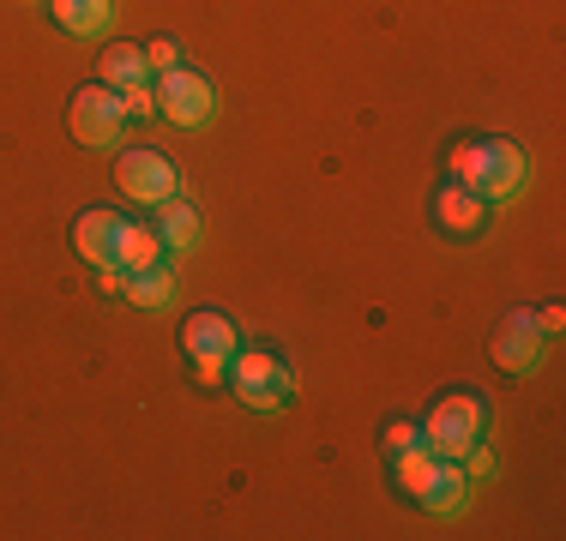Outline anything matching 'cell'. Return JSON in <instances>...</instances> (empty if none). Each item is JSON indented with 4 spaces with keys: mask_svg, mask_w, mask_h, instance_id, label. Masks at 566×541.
Masks as SVG:
<instances>
[{
    "mask_svg": "<svg viewBox=\"0 0 566 541\" xmlns=\"http://www.w3.org/2000/svg\"><path fill=\"white\" fill-rule=\"evenodd\" d=\"M452 181H464L482 205H512L531 193V157L512 139H464L452 145Z\"/></svg>",
    "mask_w": 566,
    "mask_h": 541,
    "instance_id": "cell-1",
    "label": "cell"
},
{
    "mask_svg": "<svg viewBox=\"0 0 566 541\" xmlns=\"http://www.w3.org/2000/svg\"><path fill=\"white\" fill-rule=\"evenodd\" d=\"M489 439V403L470 397V391H452V397H440L434 410H428L422 422V445L434 457H464L470 445Z\"/></svg>",
    "mask_w": 566,
    "mask_h": 541,
    "instance_id": "cell-2",
    "label": "cell"
},
{
    "mask_svg": "<svg viewBox=\"0 0 566 541\" xmlns=\"http://www.w3.org/2000/svg\"><path fill=\"white\" fill-rule=\"evenodd\" d=\"M223 379H229V391H235L248 410H265V415L295 397V368L277 361V356H265V349H235Z\"/></svg>",
    "mask_w": 566,
    "mask_h": 541,
    "instance_id": "cell-3",
    "label": "cell"
},
{
    "mask_svg": "<svg viewBox=\"0 0 566 541\" xmlns=\"http://www.w3.org/2000/svg\"><path fill=\"white\" fill-rule=\"evenodd\" d=\"M181 349H187V361H193V373L206 379V385H218V379L229 373V356L241 349V331H235L229 314L199 307V314L181 325Z\"/></svg>",
    "mask_w": 566,
    "mask_h": 541,
    "instance_id": "cell-4",
    "label": "cell"
},
{
    "mask_svg": "<svg viewBox=\"0 0 566 541\" xmlns=\"http://www.w3.org/2000/svg\"><path fill=\"white\" fill-rule=\"evenodd\" d=\"M115 187L127 199H139V205H169L175 193H181V181H175V162L164 151H151V145H127V151L115 157Z\"/></svg>",
    "mask_w": 566,
    "mask_h": 541,
    "instance_id": "cell-5",
    "label": "cell"
},
{
    "mask_svg": "<svg viewBox=\"0 0 566 541\" xmlns=\"http://www.w3.org/2000/svg\"><path fill=\"white\" fill-rule=\"evenodd\" d=\"M151 97H157V115H169L175 127H206L211 108H218L211 78L193 73V66H169V73H157Z\"/></svg>",
    "mask_w": 566,
    "mask_h": 541,
    "instance_id": "cell-6",
    "label": "cell"
},
{
    "mask_svg": "<svg viewBox=\"0 0 566 541\" xmlns=\"http://www.w3.org/2000/svg\"><path fill=\"white\" fill-rule=\"evenodd\" d=\"M66 127H73V139L85 145V151H109L120 145V132H127V115H120V97L109 85H85L66 108Z\"/></svg>",
    "mask_w": 566,
    "mask_h": 541,
    "instance_id": "cell-7",
    "label": "cell"
},
{
    "mask_svg": "<svg viewBox=\"0 0 566 541\" xmlns=\"http://www.w3.org/2000/svg\"><path fill=\"white\" fill-rule=\"evenodd\" d=\"M494 361L512 373V379H531L536 368L548 361V337L536 331V314H506L501 331H494Z\"/></svg>",
    "mask_w": 566,
    "mask_h": 541,
    "instance_id": "cell-8",
    "label": "cell"
},
{
    "mask_svg": "<svg viewBox=\"0 0 566 541\" xmlns=\"http://www.w3.org/2000/svg\"><path fill=\"white\" fill-rule=\"evenodd\" d=\"M120 235H127V216H115V211H85L73 223V247H78V259L85 265H115L120 259Z\"/></svg>",
    "mask_w": 566,
    "mask_h": 541,
    "instance_id": "cell-9",
    "label": "cell"
},
{
    "mask_svg": "<svg viewBox=\"0 0 566 541\" xmlns=\"http://www.w3.org/2000/svg\"><path fill=\"white\" fill-rule=\"evenodd\" d=\"M416 506L434 511V518H458V511L470 506V476L458 469V457H434V469H428L422 494H416Z\"/></svg>",
    "mask_w": 566,
    "mask_h": 541,
    "instance_id": "cell-10",
    "label": "cell"
},
{
    "mask_svg": "<svg viewBox=\"0 0 566 541\" xmlns=\"http://www.w3.org/2000/svg\"><path fill=\"white\" fill-rule=\"evenodd\" d=\"M434 223L447 229L452 241H470V235H482V223H489V205H482L464 181H447L434 193Z\"/></svg>",
    "mask_w": 566,
    "mask_h": 541,
    "instance_id": "cell-11",
    "label": "cell"
},
{
    "mask_svg": "<svg viewBox=\"0 0 566 541\" xmlns=\"http://www.w3.org/2000/svg\"><path fill=\"white\" fill-rule=\"evenodd\" d=\"M97 85L109 91H151V66H145V43H109L97 61Z\"/></svg>",
    "mask_w": 566,
    "mask_h": 541,
    "instance_id": "cell-12",
    "label": "cell"
},
{
    "mask_svg": "<svg viewBox=\"0 0 566 541\" xmlns=\"http://www.w3.org/2000/svg\"><path fill=\"white\" fill-rule=\"evenodd\" d=\"M49 12L66 36H109L115 24V0H49Z\"/></svg>",
    "mask_w": 566,
    "mask_h": 541,
    "instance_id": "cell-13",
    "label": "cell"
},
{
    "mask_svg": "<svg viewBox=\"0 0 566 541\" xmlns=\"http://www.w3.org/2000/svg\"><path fill=\"white\" fill-rule=\"evenodd\" d=\"M157 241H164V253H193L199 241H206V223H199L193 205H181V199H169V205H157Z\"/></svg>",
    "mask_w": 566,
    "mask_h": 541,
    "instance_id": "cell-14",
    "label": "cell"
},
{
    "mask_svg": "<svg viewBox=\"0 0 566 541\" xmlns=\"http://www.w3.org/2000/svg\"><path fill=\"white\" fill-rule=\"evenodd\" d=\"M127 301H133V307H151V314H164V307L175 301V270H169V265L127 270Z\"/></svg>",
    "mask_w": 566,
    "mask_h": 541,
    "instance_id": "cell-15",
    "label": "cell"
},
{
    "mask_svg": "<svg viewBox=\"0 0 566 541\" xmlns=\"http://www.w3.org/2000/svg\"><path fill=\"white\" fill-rule=\"evenodd\" d=\"M120 270H145V265H164V241H157V229L145 223H127V235H120Z\"/></svg>",
    "mask_w": 566,
    "mask_h": 541,
    "instance_id": "cell-16",
    "label": "cell"
},
{
    "mask_svg": "<svg viewBox=\"0 0 566 541\" xmlns=\"http://www.w3.org/2000/svg\"><path fill=\"white\" fill-rule=\"evenodd\" d=\"M428 469H434V452H428V445H410L403 457H392V481H398V494H403V499H416V494H422V481H428Z\"/></svg>",
    "mask_w": 566,
    "mask_h": 541,
    "instance_id": "cell-17",
    "label": "cell"
},
{
    "mask_svg": "<svg viewBox=\"0 0 566 541\" xmlns=\"http://www.w3.org/2000/svg\"><path fill=\"white\" fill-rule=\"evenodd\" d=\"M145 66H151V73L181 66V43H175V36H151V43H145Z\"/></svg>",
    "mask_w": 566,
    "mask_h": 541,
    "instance_id": "cell-18",
    "label": "cell"
},
{
    "mask_svg": "<svg viewBox=\"0 0 566 541\" xmlns=\"http://www.w3.org/2000/svg\"><path fill=\"white\" fill-rule=\"evenodd\" d=\"M458 469L470 476V487H476V481H494V457H489V445H470V452L458 457Z\"/></svg>",
    "mask_w": 566,
    "mask_h": 541,
    "instance_id": "cell-19",
    "label": "cell"
},
{
    "mask_svg": "<svg viewBox=\"0 0 566 541\" xmlns=\"http://www.w3.org/2000/svg\"><path fill=\"white\" fill-rule=\"evenodd\" d=\"M380 445H386V457H403L410 445H422V427H416V422H392Z\"/></svg>",
    "mask_w": 566,
    "mask_h": 541,
    "instance_id": "cell-20",
    "label": "cell"
},
{
    "mask_svg": "<svg viewBox=\"0 0 566 541\" xmlns=\"http://www.w3.org/2000/svg\"><path fill=\"white\" fill-rule=\"evenodd\" d=\"M115 97H120V115H127V120H151V115H157V97H151V91H115Z\"/></svg>",
    "mask_w": 566,
    "mask_h": 541,
    "instance_id": "cell-21",
    "label": "cell"
},
{
    "mask_svg": "<svg viewBox=\"0 0 566 541\" xmlns=\"http://www.w3.org/2000/svg\"><path fill=\"white\" fill-rule=\"evenodd\" d=\"M536 331H543L548 343H555V337L566 331V314H560V307H543V314H536Z\"/></svg>",
    "mask_w": 566,
    "mask_h": 541,
    "instance_id": "cell-22",
    "label": "cell"
}]
</instances>
